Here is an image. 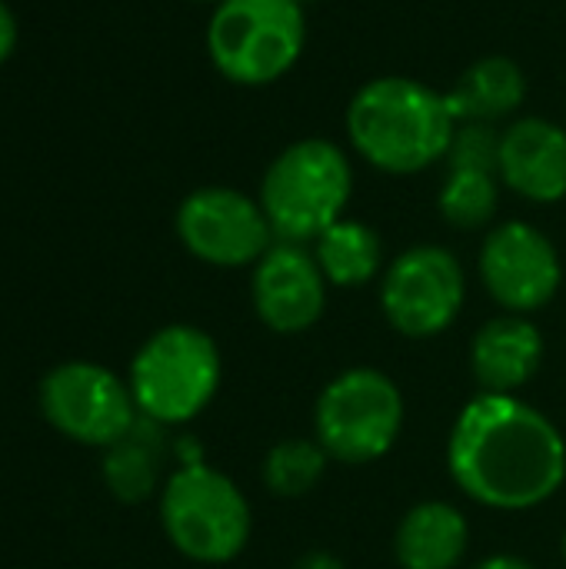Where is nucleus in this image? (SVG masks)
<instances>
[{"mask_svg": "<svg viewBox=\"0 0 566 569\" xmlns=\"http://www.w3.org/2000/svg\"><path fill=\"white\" fill-rule=\"evenodd\" d=\"M447 470L474 503L524 513L564 487L566 440L544 410L517 393L480 390L450 427Z\"/></svg>", "mask_w": 566, "mask_h": 569, "instance_id": "1", "label": "nucleus"}, {"mask_svg": "<svg viewBox=\"0 0 566 569\" xmlns=\"http://www.w3.org/2000/svg\"><path fill=\"white\" fill-rule=\"evenodd\" d=\"M350 150L380 173L414 177L447 160L457 117L447 90L417 77L384 73L357 87L344 113Z\"/></svg>", "mask_w": 566, "mask_h": 569, "instance_id": "2", "label": "nucleus"}, {"mask_svg": "<svg viewBox=\"0 0 566 569\" xmlns=\"http://www.w3.org/2000/svg\"><path fill=\"white\" fill-rule=\"evenodd\" d=\"M354 197V163L327 137L287 143L264 170L257 200L277 240L314 243L327 227L347 217Z\"/></svg>", "mask_w": 566, "mask_h": 569, "instance_id": "3", "label": "nucleus"}, {"mask_svg": "<svg viewBox=\"0 0 566 569\" xmlns=\"http://www.w3.org/2000/svg\"><path fill=\"white\" fill-rule=\"evenodd\" d=\"M220 350L193 323H170L150 333L130 360V393L143 420L180 427L200 417L220 390Z\"/></svg>", "mask_w": 566, "mask_h": 569, "instance_id": "4", "label": "nucleus"}, {"mask_svg": "<svg viewBox=\"0 0 566 569\" xmlns=\"http://www.w3.org/2000/svg\"><path fill=\"white\" fill-rule=\"evenodd\" d=\"M307 10L300 0H220L207 23V57L237 87H270L304 57Z\"/></svg>", "mask_w": 566, "mask_h": 569, "instance_id": "5", "label": "nucleus"}, {"mask_svg": "<svg viewBox=\"0 0 566 569\" xmlns=\"http://www.w3.org/2000/svg\"><path fill=\"white\" fill-rule=\"evenodd\" d=\"M160 527L180 557L220 567L247 550L254 517L244 490L227 473L193 460L167 477L160 490Z\"/></svg>", "mask_w": 566, "mask_h": 569, "instance_id": "6", "label": "nucleus"}, {"mask_svg": "<svg viewBox=\"0 0 566 569\" xmlns=\"http://www.w3.org/2000/svg\"><path fill=\"white\" fill-rule=\"evenodd\" d=\"M404 430V393L377 367L337 373L317 397L314 440L330 460L364 467L387 457Z\"/></svg>", "mask_w": 566, "mask_h": 569, "instance_id": "7", "label": "nucleus"}, {"mask_svg": "<svg viewBox=\"0 0 566 569\" xmlns=\"http://www.w3.org/2000/svg\"><path fill=\"white\" fill-rule=\"evenodd\" d=\"M40 417L60 437L80 447L110 450L140 420L130 383L110 367L90 360H67L53 367L37 390Z\"/></svg>", "mask_w": 566, "mask_h": 569, "instance_id": "8", "label": "nucleus"}, {"mask_svg": "<svg viewBox=\"0 0 566 569\" xmlns=\"http://www.w3.org/2000/svg\"><path fill=\"white\" fill-rule=\"evenodd\" d=\"M464 263L440 243L407 247L380 273V310L387 323L410 340H430L450 330L464 310Z\"/></svg>", "mask_w": 566, "mask_h": 569, "instance_id": "9", "label": "nucleus"}, {"mask_svg": "<svg viewBox=\"0 0 566 569\" xmlns=\"http://www.w3.org/2000/svg\"><path fill=\"white\" fill-rule=\"evenodd\" d=\"M173 223L183 250L220 270L254 267L277 243L260 200L224 183L187 193Z\"/></svg>", "mask_w": 566, "mask_h": 569, "instance_id": "10", "label": "nucleus"}, {"mask_svg": "<svg viewBox=\"0 0 566 569\" xmlns=\"http://www.w3.org/2000/svg\"><path fill=\"white\" fill-rule=\"evenodd\" d=\"M477 267L494 303L520 317L544 310L564 283L554 240L527 220H507L487 230Z\"/></svg>", "mask_w": 566, "mask_h": 569, "instance_id": "11", "label": "nucleus"}, {"mask_svg": "<svg viewBox=\"0 0 566 569\" xmlns=\"http://www.w3.org/2000/svg\"><path fill=\"white\" fill-rule=\"evenodd\" d=\"M327 277L307 243L277 240L250 277V300L260 323L280 337L307 333L327 310Z\"/></svg>", "mask_w": 566, "mask_h": 569, "instance_id": "12", "label": "nucleus"}, {"mask_svg": "<svg viewBox=\"0 0 566 569\" xmlns=\"http://www.w3.org/2000/svg\"><path fill=\"white\" fill-rule=\"evenodd\" d=\"M500 183L530 203L566 197V127L547 117H520L500 130Z\"/></svg>", "mask_w": 566, "mask_h": 569, "instance_id": "13", "label": "nucleus"}, {"mask_svg": "<svg viewBox=\"0 0 566 569\" xmlns=\"http://www.w3.org/2000/svg\"><path fill=\"white\" fill-rule=\"evenodd\" d=\"M544 363V333L530 317L500 313L470 340V370L484 393L524 390Z\"/></svg>", "mask_w": 566, "mask_h": 569, "instance_id": "14", "label": "nucleus"}, {"mask_svg": "<svg viewBox=\"0 0 566 569\" xmlns=\"http://www.w3.org/2000/svg\"><path fill=\"white\" fill-rule=\"evenodd\" d=\"M470 547L467 517L447 500L410 507L394 533V557L404 569H457Z\"/></svg>", "mask_w": 566, "mask_h": 569, "instance_id": "15", "label": "nucleus"}, {"mask_svg": "<svg viewBox=\"0 0 566 569\" xmlns=\"http://www.w3.org/2000/svg\"><path fill=\"white\" fill-rule=\"evenodd\" d=\"M527 100V73L504 53L474 60L447 90V103L457 123H494L514 117Z\"/></svg>", "mask_w": 566, "mask_h": 569, "instance_id": "16", "label": "nucleus"}, {"mask_svg": "<svg viewBox=\"0 0 566 569\" xmlns=\"http://www.w3.org/2000/svg\"><path fill=\"white\" fill-rule=\"evenodd\" d=\"M314 257L327 283L344 290L367 287L384 273V240L370 223L357 217H340L334 227H327L314 240Z\"/></svg>", "mask_w": 566, "mask_h": 569, "instance_id": "17", "label": "nucleus"}, {"mask_svg": "<svg viewBox=\"0 0 566 569\" xmlns=\"http://www.w3.org/2000/svg\"><path fill=\"white\" fill-rule=\"evenodd\" d=\"M500 187L504 183L494 170L447 167V177L437 190V210L457 230H484L497 217Z\"/></svg>", "mask_w": 566, "mask_h": 569, "instance_id": "18", "label": "nucleus"}, {"mask_svg": "<svg viewBox=\"0 0 566 569\" xmlns=\"http://www.w3.org/2000/svg\"><path fill=\"white\" fill-rule=\"evenodd\" d=\"M160 477V447L150 433H143L140 420L137 427L110 447L103 460V480L110 493L123 503H140L157 490Z\"/></svg>", "mask_w": 566, "mask_h": 569, "instance_id": "19", "label": "nucleus"}, {"mask_svg": "<svg viewBox=\"0 0 566 569\" xmlns=\"http://www.w3.org/2000/svg\"><path fill=\"white\" fill-rule=\"evenodd\" d=\"M327 463H330V457L317 440L290 437V440H280L267 450L260 477L274 497L297 500V497H307L324 480Z\"/></svg>", "mask_w": 566, "mask_h": 569, "instance_id": "20", "label": "nucleus"}, {"mask_svg": "<svg viewBox=\"0 0 566 569\" xmlns=\"http://www.w3.org/2000/svg\"><path fill=\"white\" fill-rule=\"evenodd\" d=\"M497 157H500V130L494 123H460L444 163L497 173Z\"/></svg>", "mask_w": 566, "mask_h": 569, "instance_id": "21", "label": "nucleus"}, {"mask_svg": "<svg viewBox=\"0 0 566 569\" xmlns=\"http://www.w3.org/2000/svg\"><path fill=\"white\" fill-rule=\"evenodd\" d=\"M13 43H17V20H13V13H10V7L0 0V63L10 57V50H13Z\"/></svg>", "mask_w": 566, "mask_h": 569, "instance_id": "22", "label": "nucleus"}, {"mask_svg": "<svg viewBox=\"0 0 566 569\" xmlns=\"http://www.w3.org/2000/svg\"><path fill=\"white\" fill-rule=\"evenodd\" d=\"M290 569H347L340 557L327 553V550H307Z\"/></svg>", "mask_w": 566, "mask_h": 569, "instance_id": "23", "label": "nucleus"}, {"mask_svg": "<svg viewBox=\"0 0 566 569\" xmlns=\"http://www.w3.org/2000/svg\"><path fill=\"white\" fill-rule=\"evenodd\" d=\"M474 569H534L524 557H514V553H494L487 560H480Z\"/></svg>", "mask_w": 566, "mask_h": 569, "instance_id": "24", "label": "nucleus"}, {"mask_svg": "<svg viewBox=\"0 0 566 569\" xmlns=\"http://www.w3.org/2000/svg\"><path fill=\"white\" fill-rule=\"evenodd\" d=\"M560 550H564V560H566V530H564V543H560Z\"/></svg>", "mask_w": 566, "mask_h": 569, "instance_id": "25", "label": "nucleus"}, {"mask_svg": "<svg viewBox=\"0 0 566 569\" xmlns=\"http://www.w3.org/2000/svg\"><path fill=\"white\" fill-rule=\"evenodd\" d=\"M197 3H220V0H197Z\"/></svg>", "mask_w": 566, "mask_h": 569, "instance_id": "26", "label": "nucleus"}, {"mask_svg": "<svg viewBox=\"0 0 566 569\" xmlns=\"http://www.w3.org/2000/svg\"><path fill=\"white\" fill-rule=\"evenodd\" d=\"M300 3H304V7H307V3H314V0H300Z\"/></svg>", "mask_w": 566, "mask_h": 569, "instance_id": "27", "label": "nucleus"}, {"mask_svg": "<svg viewBox=\"0 0 566 569\" xmlns=\"http://www.w3.org/2000/svg\"><path fill=\"white\" fill-rule=\"evenodd\" d=\"M564 127H566V120H564Z\"/></svg>", "mask_w": 566, "mask_h": 569, "instance_id": "28", "label": "nucleus"}]
</instances>
